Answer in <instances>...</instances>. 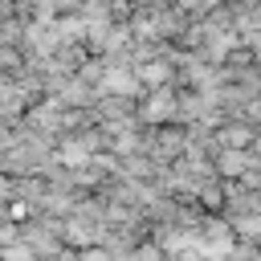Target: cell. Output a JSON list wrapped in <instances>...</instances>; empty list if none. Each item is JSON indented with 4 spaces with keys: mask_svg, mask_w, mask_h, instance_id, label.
Wrapping results in <instances>:
<instances>
[{
    "mask_svg": "<svg viewBox=\"0 0 261 261\" xmlns=\"http://www.w3.org/2000/svg\"><path fill=\"white\" fill-rule=\"evenodd\" d=\"M86 261H102V257H86Z\"/></svg>",
    "mask_w": 261,
    "mask_h": 261,
    "instance_id": "6da1fadb",
    "label": "cell"
}]
</instances>
